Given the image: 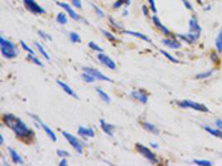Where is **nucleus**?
I'll list each match as a JSON object with an SVG mask.
<instances>
[{"mask_svg": "<svg viewBox=\"0 0 222 166\" xmlns=\"http://www.w3.org/2000/svg\"><path fill=\"white\" fill-rule=\"evenodd\" d=\"M81 78H82V80H83L84 82H88V83H93V82H95V80H96L95 76H92L91 74H90V73H88V72L82 73Z\"/></svg>", "mask_w": 222, "mask_h": 166, "instance_id": "nucleus-27", "label": "nucleus"}, {"mask_svg": "<svg viewBox=\"0 0 222 166\" xmlns=\"http://www.w3.org/2000/svg\"><path fill=\"white\" fill-rule=\"evenodd\" d=\"M212 73H213V70H210V71H207V72H203V73H199L196 76V79H205V78H209V76H212Z\"/></svg>", "mask_w": 222, "mask_h": 166, "instance_id": "nucleus-31", "label": "nucleus"}, {"mask_svg": "<svg viewBox=\"0 0 222 166\" xmlns=\"http://www.w3.org/2000/svg\"><path fill=\"white\" fill-rule=\"evenodd\" d=\"M135 149H137V151H138L139 153H140L141 155L144 157V159H148L150 163H152V164L158 163L157 156L150 151V149H149V147H147V146H144V145H142V144H139L138 143V144H135Z\"/></svg>", "mask_w": 222, "mask_h": 166, "instance_id": "nucleus-4", "label": "nucleus"}, {"mask_svg": "<svg viewBox=\"0 0 222 166\" xmlns=\"http://www.w3.org/2000/svg\"><path fill=\"white\" fill-rule=\"evenodd\" d=\"M130 2H131V0H125V3L127 6H130Z\"/></svg>", "mask_w": 222, "mask_h": 166, "instance_id": "nucleus-48", "label": "nucleus"}, {"mask_svg": "<svg viewBox=\"0 0 222 166\" xmlns=\"http://www.w3.org/2000/svg\"><path fill=\"white\" fill-rule=\"evenodd\" d=\"M131 96L135 99H137L138 101H140L142 104H146L148 102V94L147 92L142 90H139V91H133L132 93H131Z\"/></svg>", "mask_w": 222, "mask_h": 166, "instance_id": "nucleus-12", "label": "nucleus"}, {"mask_svg": "<svg viewBox=\"0 0 222 166\" xmlns=\"http://www.w3.org/2000/svg\"><path fill=\"white\" fill-rule=\"evenodd\" d=\"M178 37L179 38H181L182 40H184L188 43H194L198 39H199L200 35H197V33L189 32V33H187V35H178Z\"/></svg>", "mask_w": 222, "mask_h": 166, "instance_id": "nucleus-13", "label": "nucleus"}, {"mask_svg": "<svg viewBox=\"0 0 222 166\" xmlns=\"http://www.w3.org/2000/svg\"><path fill=\"white\" fill-rule=\"evenodd\" d=\"M57 155L59 156V157H61V159H64V157H67V156H69V152L67 151H64V150H57Z\"/></svg>", "mask_w": 222, "mask_h": 166, "instance_id": "nucleus-36", "label": "nucleus"}, {"mask_svg": "<svg viewBox=\"0 0 222 166\" xmlns=\"http://www.w3.org/2000/svg\"><path fill=\"white\" fill-rule=\"evenodd\" d=\"M38 35H40L41 38L46 39V40H49V41L52 40V37H51L50 35H48V33H46L45 31H42V30H39V31H38Z\"/></svg>", "mask_w": 222, "mask_h": 166, "instance_id": "nucleus-35", "label": "nucleus"}, {"mask_svg": "<svg viewBox=\"0 0 222 166\" xmlns=\"http://www.w3.org/2000/svg\"><path fill=\"white\" fill-rule=\"evenodd\" d=\"M23 5L27 8V10H29L31 13H35V15H44V13H46V10L41 6H39L35 0H23Z\"/></svg>", "mask_w": 222, "mask_h": 166, "instance_id": "nucleus-6", "label": "nucleus"}, {"mask_svg": "<svg viewBox=\"0 0 222 166\" xmlns=\"http://www.w3.org/2000/svg\"><path fill=\"white\" fill-rule=\"evenodd\" d=\"M78 134L83 137H93L95 136V132L90 127H84V126H79L78 128Z\"/></svg>", "mask_w": 222, "mask_h": 166, "instance_id": "nucleus-15", "label": "nucleus"}, {"mask_svg": "<svg viewBox=\"0 0 222 166\" xmlns=\"http://www.w3.org/2000/svg\"><path fill=\"white\" fill-rule=\"evenodd\" d=\"M100 126H101L102 131L105 132L106 134H108L109 136H113V128H115L113 125L107 123L103 118H101V120H100Z\"/></svg>", "mask_w": 222, "mask_h": 166, "instance_id": "nucleus-14", "label": "nucleus"}, {"mask_svg": "<svg viewBox=\"0 0 222 166\" xmlns=\"http://www.w3.org/2000/svg\"><path fill=\"white\" fill-rule=\"evenodd\" d=\"M193 163L194 164H198V165H202V166H211L212 165V162L203 161V159H194Z\"/></svg>", "mask_w": 222, "mask_h": 166, "instance_id": "nucleus-32", "label": "nucleus"}, {"mask_svg": "<svg viewBox=\"0 0 222 166\" xmlns=\"http://www.w3.org/2000/svg\"><path fill=\"white\" fill-rule=\"evenodd\" d=\"M189 28H190V32L192 33H197V35H201V27L199 25V22H198V19L196 16L190 19L189 21Z\"/></svg>", "mask_w": 222, "mask_h": 166, "instance_id": "nucleus-11", "label": "nucleus"}, {"mask_svg": "<svg viewBox=\"0 0 222 166\" xmlns=\"http://www.w3.org/2000/svg\"><path fill=\"white\" fill-rule=\"evenodd\" d=\"M149 5H150V9L152 10V12L156 15L157 13V8H156V3H154V0H148Z\"/></svg>", "mask_w": 222, "mask_h": 166, "instance_id": "nucleus-39", "label": "nucleus"}, {"mask_svg": "<svg viewBox=\"0 0 222 166\" xmlns=\"http://www.w3.org/2000/svg\"><path fill=\"white\" fill-rule=\"evenodd\" d=\"M127 13H128V11H127V10L123 11V16H127Z\"/></svg>", "mask_w": 222, "mask_h": 166, "instance_id": "nucleus-51", "label": "nucleus"}, {"mask_svg": "<svg viewBox=\"0 0 222 166\" xmlns=\"http://www.w3.org/2000/svg\"><path fill=\"white\" fill-rule=\"evenodd\" d=\"M59 165H60V166H66V165H68V161H67V159L64 157V159H62L61 161H60V163H59Z\"/></svg>", "mask_w": 222, "mask_h": 166, "instance_id": "nucleus-45", "label": "nucleus"}, {"mask_svg": "<svg viewBox=\"0 0 222 166\" xmlns=\"http://www.w3.org/2000/svg\"><path fill=\"white\" fill-rule=\"evenodd\" d=\"M98 59H99V61L103 64V66L111 69V70H116V68H117V64L115 63V61H113L111 58H109L108 55L103 54V52L98 54Z\"/></svg>", "mask_w": 222, "mask_h": 166, "instance_id": "nucleus-9", "label": "nucleus"}, {"mask_svg": "<svg viewBox=\"0 0 222 166\" xmlns=\"http://www.w3.org/2000/svg\"><path fill=\"white\" fill-rule=\"evenodd\" d=\"M142 126L144 130H147L148 132H150V133L152 134H156V135H159V130L156 127V125H153L152 123H149V122H143L142 123Z\"/></svg>", "mask_w": 222, "mask_h": 166, "instance_id": "nucleus-20", "label": "nucleus"}, {"mask_svg": "<svg viewBox=\"0 0 222 166\" xmlns=\"http://www.w3.org/2000/svg\"><path fill=\"white\" fill-rule=\"evenodd\" d=\"M30 116L33 118V120H35V122L37 123V125H39V126H41V127H42V130H44V131L46 132L47 135L49 136V138H51V140H52L54 142L57 141V136H56V134H54V132L52 131V130H51V128L49 127V126L47 125V124H45L44 122L41 121L39 116L35 115V114H30Z\"/></svg>", "mask_w": 222, "mask_h": 166, "instance_id": "nucleus-7", "label": "nucleus"}, {"mask_svg": "<svg viewBox=\"0 0 222 166\" xmlns=\"http://www.w3.org/2000/svg\"><path fill=\"white\" fill-rule=\"evenodd\" d=\"M62 135H64V137L69 142L70 145H71L78 153L82 154V152H83V145H82V143L76 137V136H73L72 134L68 133V132H66V131H62Z\"/></svg>", "mask_w": 222, "mask_h": 166, "instance_id": "nucleus-5", "label": "nucleus"}, {"mask_svg": "<svg viewBox=\"0 0 222 166\" xmlns=\"http://www.w3.org/2000/svg\"><path fill=\"white\" fill-rule=\"evenodd\" d=\"M27 58L29 59V60L31 61V62H33L35 64H37V66L39 67H44V64H42V62H41L40 60H39L37 57H35V54H30V53H28V57Z\"/></svg>", "mask_w": 222, "mask_h": 166, "instance_id": "nucleus-28", "label": "nucleus"}, {"mask_svg": "<svg viewBox=\"0 0 222 166\" xmlns=\"http://www.w3.org/2000/svg\"><path fill=\"white\" fill-rule=\"evenodd\" d=\"M35 47H36L37 49H38L39 50V52H40V54L42 55V57H44L45 59H46V60H50V57H49L48 55V53L46 52V50H45L44 48H42V45L40 44V43L39 42H35Z\"/></svg>", "mask_w": 222, "mask_h": 166, "instance_id": "nucleus-24", "label": "nucleus"}, {"mask_svg": "<svg viewBox=\"0 0 222 166\" xmlns=\"http://www.w3.org/2000/svg\"><path fill=\"white\" fill-rule=\"evenodd\" d=\"M92 7H93V9H95V11H96V13H97V15L99 16V17H105V12H103V11H102L97 5H92Z\"/></svg>", "mask_w": 222, "mask_h": 166, "instance_id": "nucleus-38", "label": "nucleus"}, {"mask_svg": "<svg viewBox=\"0 0 222 166\" xmlns=\"http://www.w3.org/2000/svg\"><path fill=\"white\" fill-rule=\"evenodd\" d=\"M151 146H152V147H154V149H157V147H158V144H154V143H151L150 144Z\"/></svg>", "mask_w": 222, "mask_h": 166, "instance_id": "nucleus-49", "label": "nucleus"}, {"mask_svg": "<svg viewBox=\"0 0 222 166\" xmlns=\"http://www.w3.org/2000/svg\"><path fill=\"white\" fill-rule=\"evenodd\" d=\"M142 11H143V15L146 16V17H148L149 16V9L147 6H142Z\"/></svg>", "mask_w": 222, "mask_h": 166, "instance_id": "nucleus-44", "label": "nucleus"}, {"mask_svg": "<svg viewBox=\"0 0 222 166\" xmlns=\"http://www.w3.org/2000/svg\"><path fill=\"white\" fill-rule=\"evenodd\" d=\"M20 44H21V47H22V49H23V50H25V51H27V52L30 53V54H35V52H33V50L30 48V47H29L28 44H27V43L25 42V41L21 40V41H20Z\"/></svg>", "mask_w": 222, "mask_h": 166, "instance_id": "nucleus-33", "label": "nucleus"}, {"mask_svg": "<svg viewBox=\"0 0 222 166\" xmlns=\"http://www.w3.org/2000/svg\"><path fill=\"white\" fill-rule=\"evenodd\" d=\"M125 2V0H118V1H116L115 3H113V8L115 9H118V8H120L121 5Z\"/></svg>", "mask_w": 222, "mask_h": 166, "instance_id": "nucleus-42", "label": "nucleus"}, {"mask_svg": "<svg viewBox=\"0 0 222 166\" xmlns=\"http://www.w3.org/2000/svg\"><path fill=\"white\" fill-rule=\"evenodd\" d=\"M210 58L212 59V61H213V62H218V61H219V57H218V53H215V52H212L211 54H210Z\"/></svg>", "mask_w": 222, "mask_h": 166, "instance_id": "nucleus-41", "label": "nucleus"}, {"mask_svg": "<svg viewBox=\"0 0 222 166\" xmlns=\"http://www.w3.org/2000/svg\"><path fill=\"white\" fill-rule=\"evenodd\" d=\"M83 71L84 72H88L90 73L92 76H95L96 79H98V80L100 81H108V82H111V79L108 78V76H106L105 74H102L101 72H100L99 70H97V69L95 68H89V67H83Z\"/></svg>", "mask_w": 222, "mask_h": 166, "instance_id": "nucleus-8", "label": "nucleus"}, {"mask_svg": "<svg viewBox=\"0 0 222 166\" xmlns=\"http://www.w3.org/2000/svg\"><path fill=\"white\" fill-rule=\"evenodd\" d=\"M57 83H58V85L61 86V89L66 92L67 94H69L70 96H72V98H74V99H78V95L74 93V91L72 90L68 84H66V83L62 82V81H60V80H57Z\"/></svg>", "mask_w": 222, "mask_h": 166, "instance_id": "nucleus-17", "label": "nucleus"}, {"mask_svg": "<svg viewBox=\"0 0 222 166\" xmlns=\"http://www.w3.org/2000/svg\"><path fill=\"white\" fill-rule=\"evenodd\" d=\"M183 1V3H184V6L187 7V9H189V10H192V6H191V3L188 1V0H182Z\"/></svg>", "mask_w": 222, "mask_h": 166, "instance_id": "nucleus-43", "label": "nucleus"}, {"mask_svg": "<svg viewBox=\"0 0 222 166\" xmlns=\"http://www.w3.org/2000/svg\"><path fill=\"white\" fill-rule=\"evenodd\" d=\"M123 33H125V35H133V37H137V38H140V39H142V40H144V41H147V42H151V40L150 39L147 37V35H142V33H140V32H135V31H123Z\"/></svg>", "mask_w": 222, "mask_h": 166, "instance_id": "nucleus-22", "label": "nucleus"}, {"mask_svg": "<svg viewBox=\"0 0 222 166\" xmlns=\"http://www.w3.org/2000/svg\"><path fill=\"white\" fill-rule=\"evenodd\" d=\"M203 128L207 132H209L210 134H212L213 136H217V137L222 138V130H220V128L215 130V128H212V127H210V126H208V125H204Z\"/></svg>", "mask_w": 222, "mask_h": 166, "instance_id": "nucleus-21", "label": "nucleus"}, {"mask_svg": "<svg viewBox=\"0 0 222 166\" xmlns=\"http://www.w3.org/2000/svg\"><path fill=\"white\" fill-rule=\"evenodd\" d=\"M215 125H217L218 128L222 130V121H221V120H217V122H215Z\"/></svg>", "mask_w": 222, "mask_h": 166, "instance_id": "nucleus-46", "label": "nucleus"}, {"mask_svg": "<svg viewBox=\"0 0 222 166\" xmlns=\"http://www.w3.org/2000/svg\"><path fill=\"white\" fill-rule=\"evenodd\" d=\"M57 5L59 6V7H61L62 9H64L66 10V12L68 13V15L70 16V17L72 18V19H74V20H77V21H79L81 18H80V16L78 15V13H76L73 11V9L71 8V6H69L68 3H66V2H60V1H57Z\"/></svg>", "mask_w": 222, "mask_h": 166, "instance_id": "nucleus-10", "label": "nucleus"}, {"mask_svg": "<svg viewBox=\"0 0 222 166\" xmlns=\"http://www.w3.org/2000/svg\"><path fill=\"white\" fill-rule=\"evenodd\" d=\"M102 33H103V35H105V37H106V38H108V39H109V40L117 41V38H116V37L112 35V33L108 32V31H106V30H102Z\"/></svg>", "mask_w": 222, "mask_h": 166, "instance_id": "nucleus-37", "label": "nucleus"}, {"mask_svg": "<svg viewBox=\"0 0 222 166\" xmlns=\"http://www.w3.org/2000/svg\"><path fill=\"white\" fill-rule=\"evenodd\" d=\"M3 123L10 127L15 132L16 136L19 138H32L33 137V131L30 130L28 126L26 125L20 118H17L13 114H5L2 116Z\"/></svg>", "mask_w": 222, "mask_h": 166, "instance_id": "nucleus-1", "label": "nucleus"}, {"mask_svg": "<svg viewBox=\"0 0 222 166\" xmlns=\"http://www.w3.org/2000/svg\"><path fill=\"white\" fill-rule=\"evenodd\" d=\"M160 53H161V54H163L164 57H166V58L168 59L169 61H171V62H173V63H178V62H179L178 59H176V58H174V57H172V55L170 54V53L167 52V51H164V50H160Z\"/></svg>", "mask_w": 222, "mask_h": 166, "instance_id": "nucleus-29", "label": "nucleus"}, {"mask_svg": "<svg viewBox=\"0 0 222 166\" xmlns=\"http://www.w3.org/2000/svg\"><path fill=\"white\" fill-rule=\"evenodd\" d=\"M57 22L60 23V25H66L68 22V18H67L66 13L64 12H59L57 15Z\"/></svg>", "mask_w": 222, "mask_h": 166, "instance_id": "nucleus-25", "label": "nucleus"}, {"mask_svg": "<svg viewBox=\"0 0 222 166\" xmlns=\"http://www.w3.org/2000/svg\"><path fill=\"white\" fill-rule=\"evenodd\" d=\"M152 21H153V23H154V25H156V27L158 28L159 30L162 31V33H164V35H170V33H171V32H170V30H169V29H168V28H166L163 25H162V23H161V21L159 20V18L157 17L156 15H154V16H153V17H152Z\"/></svg>", "mask_w": 222, "mask_h": 166, "instance_id": "nucleus-16", "label": "nucleus"}, {"mask_svg": "<svg viewBox=\"0 0 222 166\" xmlns=\"http://www.w3.org/2000/svg\"><path fill=\"white\" fill-rule=\"evenodd\" d=\"M197 1H198V3H200V5H202V3H203V2H202V0H197Z\"/></svg>", "mask_w": 222, "mask_h": 166, "instance_id": "nucleus-50", "label": "nucleus"}, {"mask_svg": "<svg viewBox=\"0 0 222 166\" xmlns=\"http://www.w3.org/2000/svg\"><path fill=\"white\" fill-rule=\"evenodd\" d=\"M0 144H1V145L3 144V136L2 135H0Z\"/></svg>", "mask_w": 222, "mask_h": 166, "instance_id": "nucleus-47", "label": "nucleus"}, {"mask_svg": "<svg viewBox=\"0 0 222 166\" xmlns=\"http://www.w3.org/2000/svg\"><path fill=\"white\" fill-rule=\"evenodd\" d=\"M89 48H91L92 50H95V51H98L99 53H102L103 52V49L102 48H100L99 45L97 44V43H95V42H89Z\"/></svg>", "mask_w": 222, "mask_h": 166, "instance_id": "nucleus-34", "label": "nucleus"}, {"mask_svg": "<svg viewBox=\"0 0 222 166\" xmlns=\"http://www.w3.org/2000/svg\"><path fill=\"white\" fill-rule=\"evenodd\" d=\"M97 93L99 94L100 99H101V100L103 101V102H106L107 104H109L110 102H111V100H110L109 95H108V94L106 93V92H105L103 90H101V89H97Z\"/></svg>", "mask_w": 222, "mask_h": 166, "instance_id": "nucleus-23", "label": "nucleus"}, {"mask_svg": "<svg viewBox=\"0 0 222 166\" xmlns=\"http://www.w3.org/2000/svg\"><path fill=\"white\" fill-rule=\"evenodd\" d=\"M72 1V5L74 6L76 8H78V9H81L82 5H81V0H71Z\"/></svg>", "mask_w": 222, "mask_h": 166, "instance_id": "nucleus-40", "label": "nucleus"}, {"mask_svg": "<svg viewBox=\"0 0 222 166\" xmlns=\"http://www.w3.org/2000/svg\"><path fill=\"white\" fill-rule=\"evenodd\" d=\"M162 43H163L164 45H167L168 48H171V49L181 48V43L179 42L178 40H176V39H163Z\"/></svg>", "mask_w": 222, "mask_h": 166, "instance_id": "nucleus-18", "label": "nucleus"}, {"mask_svg": "<svg viewBox=\"0 0 222 166\" xmlns=\"http://www.w3.org/2000/svg\"><path fill=\"white\" fill-rule=\"evenodd\" d=\"M215 47H217V50L219 53H222V29L221 31L218 35V38L215 40Z\"/></svg>", "mask_w": 222, "mask_h": 166, "instance_id": "nucleus-26", "label": "nucleus"}, {"mask_svg": "<svg viewBox=\"0 0 222 166\" xmlns=\"http://www.w3.org/2000/svg\"><path fill=\"white\" fill-rule=\"evenodd\" d=\"M178 105L181 106V108H193L196 111H200V112H204L207 113L209 112V108L202 103H198V102H194V101H190V100H183V101H179Z\"/></svg>", "mask_w": 222, "mask_h": 166, "instance_id": "nucleus-3", "label": "nucleus"}, {"mask_svg": "<svg viewBox=\"0 0 222 166\" xmlns=\"http://www.w3.org/2000/svg\"><path fill=\"white\" fill-rule=\"evenodd\" d=\"M69 38H70V41H72V42H77V43L81 42V39H80V35H78V33H77V32H70Z\"/></svg>", "mask_w": 222, "mask_h": 166, "instance_id": "nucleus-30", "label": "nucleus"}, {"mask_svg": "<svg viewBox=\"0 0 222 166\" xmlns=\"http://www.w3.org/2000/svg\"><path fill=\"white\" fill-rule=\"evenodd\" d=\"M0 48H1V53L6 59H13L19 53L18 48L16 47L15 43L5 39L3 37H0Z\"/></svg>", "mask_w": 222, "mask_h": 166, "instance_id": "nucleus-2", "label": "nucleus"}, {"mask_svg": "<svg viewBox=\"0 0 222 166\" xmlns=\"http://www.w3.org/2000/svg\"><path fill=\"white\" fill-rule=\"evenodd\" d=\"M8 152H9V154H10L11 159H12L13 163L15 164H23V161H22V159H21V156L19 155L15 150L9 147V149H8Z\"/></svg>", "mask_w": 222, "mask_h": 166, "instance_id": "nucleus-19", "label": "nucleus"}]
</instances>
